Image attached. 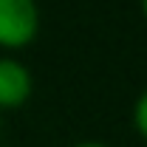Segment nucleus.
<instances>
[{"mask_svg": "<svg viewBox=\"0 0 147 147\" xmlns=\"http://www.w3.org/2000/svg\"><path fill=\"white\" fill-rule=\"evenodd\" d=\"M40 31L37 0H0V48H26Z\"/></svg>", "mask_w": 147, "mask_h": 147, "instance_id": "obj_1", "label": "nucleus"}, {"mask_svg": "<svg viewBox=\"0 0 147 147\" xmlns=\"http://www.w3.org/2000/svg\"><path fill=\"white\" fill-rule=\"evenodd\" d=\"M34 91L28 65L14 57H0V110H14L26 105Z\"/></svg>", "mask_w": 147, "mask_h": 147, "instance_id": "obj_2", "label": "nucleus"}, {"mask_svg": "<svg viewBox=\"0 0 147 147\" xmlns=\"http://www.w3.org/2000/svg\"><path fill=\"white\" fill-rule=\"evenodd\" d=\"M133 127H136V133L147 142V88L139 93V99L133 102Z\"/></svg>", "mask_w": 147, "mask_h": 147, "instance_id": "obj_3", "label": "nucleus"}, {"mask_svg": "<svg viewBox=\"0 0 147 147\" xmlns=\"http://www.w3.org/2000/svg\"><path fill=\"white\" fill-rule=\"evenodd\" d=\"M74 147H110V144H105V142H79Z\"/></svg>", "mask_w": 147, "mask_h": 147, "instance_id": "obj_4", "label": "nucleus"}, {"mask_svg": "<svg viewBox=\"0 0 147 147\" xmlns=\"http://www.w3.org/2000/svg\"><path fill=\"white\" fill-rule=\"evenodd\" d=\"M142 11H144V17H147V0H142Z\"/></svg>", "mask_w": 147, "mask_h": 147, "instance_id": "obj_5", "label": "nucleus"}]
</instances>
